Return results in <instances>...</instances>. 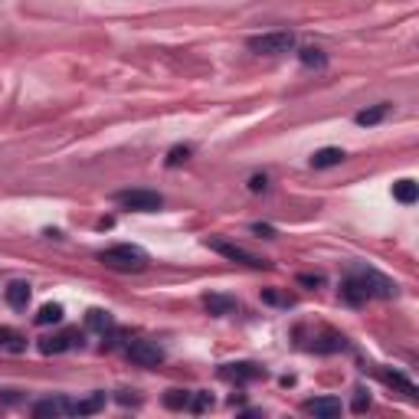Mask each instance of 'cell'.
<instances>
[{
    "label": "cell",
    "instance_id": "d4e9b609",
    "mask_svg": "<svg viewBox=\"0 0 419 419\" xmlns=\"http://www.w3.org/2000/svg\"><path fill=\"white\" fill-rule=\"evenodd\" d=\"M262 302H268V305H282V308H292V298L288 295H278V292H262Z\"/></svg>",
    "mask_w": 419,
    "mask_h": 419
},
{
    "label": "cell",
    "instance_id": "7402d4cb",
    "mask_svg": "<svg viewBox=\"0 0 419 419\" xmlns=\"http://www.w3.org/2000/svg\"><path fill=\"white\" fill-rule=\"evenodd\" d=\"M384 380H386V384H390V386H400V390L406 393L410 400H413V396H416V386H413V384H410V380H406V377H403V374H396V370H393V374H390V370H384Z\"/></svg>",
    "mask_w": 419,
    "mask_h": 419
},
{
    "label": "cell",
    "instance_id": "9a60e30c",
    "mask_svg": "<svg viewBox=\"0 0 419 419\" xmlns=\"http://www.w3.org/2000/svg\"><path fill=\"white\" fill-rule=\"evenodd\" d=\"M203 305L210 308V314H232L240 308L236 298H230V295H203Z\"/></svg>",
    "mask_w": 419,
    "mask_h": 419
},
{
    "label": "cell",
    "instance_id": "ffe728a7",
    "mask_svg": "<svg viewBox=\"0 0 419 419\" xmlns=\"http://www.w3.org/2000/svg\"><path fill=\"white\" fill-rule=\"evenodd\" d=\"M298 59H302L305 66H318V69L328 66V56H324L318 46H302V49H298Z\"/></svg>",
    "mask_w": 419,
    "mask_h": 419
},
{
    "label": "cell",
    "instance_id": "52a82bcc",
    "mask_svg": "<svg viewBox=\"0 0 419 419\" xmlns=\"http://www.w3.org/2000/svg\"><path fill=\"white\" fill-rule=\"evenodd\" d=\"M125 357L131 360L134 367H144V370H154V367L164 364V350L154 344V341H144V338H134L128 341Z\"/></svg>",
    "mask_w": 419,
    "mask_h": 419
},
{
    "label": "cell",
    "instance_id": "8992f818",
    "mask_svg": "<svg viewBox=\"0 0 419 419\" xmlns=\"http://www.w3.org/2000/svg\"><path fill=\"white\" fill-rule=\"evenodd\" d=\"M115 203L131 213H158L164 206V196L158 190H122L115 194Z\"/></svg>",
    "mask_w": 419,
    "mask_h": 419
},
{
    "label": "cell",
    "instance_id": "6da1fadb",
    "mask_svg": "<svg viewBox=\"0 0 419 419\" xmlns=\"http://www.w3.org/2000/svg\"><path fill=\"white\" fill-rule=\"evenodd\" d=\"M341 302L357 308L364 305L367 298H393L396 295V285H393L386 276H380L377 268H364V266H354L350 276L341 278Z\"/></svg>",
    "mask_w": 419,
    "mask_h": 419
},
{
    "label": "cell",
    "instance_id": "4316f807",
    "mask_svg": "<svg viewBox=\"0 0 419 419\" xmlns=\"http://www.w3.org/2000/svg\"><path fill=\"white\" fill-rule=\"evenodd\" d=\"M298 282H302V285H324V276H312V272H305V276H298Z\"/></svg>",
    "mask_w": 419,
    "mask_h": 419
},
{
    "label": "cell",
    "instance_id": "f1b7e54d",
    "mask_svg": "<svg viewBox=\"0 0 419 419\" xmlns=\"http://www.w3.org/2000/svg\"><path fill=\"white\" fill-rule=\"evenodd\" d=\"M367 406H370V396H364V390H357V400H354V410L364 413Z\"/></svg>",
    "mask_w": 419,
    "mask_h": 419
},
{
    "label": "cell",
    "instance_id": "277c9868",
    "mask_svg": "<svg viewBox=\"0 0 419 419\" xmlns=\"http://www.w3.org/2000/svg\"><path fill=\"white\" fill-rule=\"evenodd\" d=\"M246 46H249L252 53H259V56H285V53H292L298 43H295V36L288 33V30H272V33L249 36Z\"/></svg>",
    "mask_w": 419,
    "mask_h": 419
},
{
    "label": "cell",
    "instance_id": "8fae6325",
    "mask_svg": "<svg viewBox=\"0 0 419 419\" xmlns=\"http://www.w3.org/2000/svg\"><path fill=\"white\" fill-rule=\"evenodd\" d=\"M30 298H33V288H30V282H10V285L4 288V302H7L13 312H27Z\"/></svg>",
    "mask_w": 419,
    "mask_h": 419
},
{
    "label": "cell",
    "instance_id": "44dd1931",
    "mask_svg": "<svg viewBox=\"0 0 419 419\" xmlns=\"http://www.w3.org/2000/svg\"><path fill=\"white\" fill-rule=\"evenodd\" d=\"M190 396H194V390H167L164 406H170V410H190Z\"/></svg>",
    "mask_w": 419,
    "mask_h": 419
},
{
    "label": "cell",
    "instance_id": "cb8c5ba5",
    "mask_svg": "<svg viewBox=\"0 0 419 419\" xmlns=\"http://www.w3.org/2000/svg\"><path fill=\"white\" fill-rule=\"evenodd\" d=\"M190 154H194V148H190V144H177V148H170V151H167V161H164V164H167V167H180V164L187 161Z\"/></svg>",
    "mask_w": 419,
    "mask_h": 419
},
{
    "label": "cell",
    "instance_id": "5b68a950",
    "mask_svg": "<svg viewBox=\"0 0 419 419\" xmlns=\"http://www.w3.org/2000/svg\"><path fill=\"white\" fill-rule=\"evenodd\" d=\"M206 249L216 252V256H223V259H230V262H236V266L268 268V259L256 256V252H249L246 246H236V242H230V240H206Z\"/></svg>",
    "mask_w": 419,
    "mask_h": 419
},
{
    "label": "cell",
    "instance_id": "4fadbf2b",
    "mask_svg": "<svg viewBox=\"0 0 419 419\" xmlns=\"http://www.w3.org/2000/svg\"><path fill=\"white\" fill-rule=\"evenodd\" d=\"M0 350H7V354H23L27 350V334H20L17 328H0Z\"/></svg>",
    "mask_w": 419,
    "mask_h": 419
},
{
    "label": "cell",
    "instance_id": "2e32d148",
    "mask_svg": "<svg viewBox=\"0 0 419 419\" xmlns=\"http://www.w3.org/2000/svg\"><path fill=\"white\" fill-rule=\"evenodd\" d=\"M386 112H390V105H374V108H364V112H357L354 122L360 128H370V125H380L386 118Z\"/></svg>",
    "mask_w": 419,
    "mask_h": 419
},
{
    "label": "cell",
    "instance_id": "3957f363",
    "mask_svg": "<svg viewBox=\"0 0 419 419\" xmlns=\"http://www.w3.org/2000/svg\"><path fill=\"white\" fill-rule=\"evenodd\" d=\"M98 262L112 272H122V276H134V272H144L148 268V252L141 246H131V242H118V246H108V249L98 252Z\"/></svg>",
    "mask_w": 419,
    "mask_h": 419
},
{
    "label": "cell",
    "instance_id": "7a4b0ae2",
    "mask_svg": "<svg viewBox=\"0 0 419 419\" xmlns=\"http://www.w3.org/2000/svg\"><path fill=\"white\" fill-rule=\"evenodd\" d=\"M98 410H105V393H92L85 400L49 396V400L33 403V416H92Z\"/></svg>",
    "mask_w": 419,
    "mask_h": 419
},
{
    "label": "cell",
    "instance_id": "5bb4252c",
    "mask_svg": "<svg viewBox=\"0 0 419 419\" xmlns=\"http://www.w3.org/2000/svg\"><path fill=\"white\" fill-rule=\"evenodd\" d=\"M348 154L341 151V148H321V151L312 154V167L314 170H328V167H338L341 161H344Z\"/></svg>",
    "mask_w": 419,
    "mask_h": 419
},
{
    "label": "cell",
    "instance_id": "603a6c76",
    "mask_svg": "<svg viewBox=\"0 0 419 419\" xmlns=\"http://www.w3.org/2000/svg\"><path fill=\"white\" fill-rule=\"evenodd\" d=\"M206 410H213V396H210V393H203V390H194L187 413H206Z\"/></svg>",
    "mask_w": 419,
    "mask_h": 419
},
{
    "label": "cell",
    "instance_id": "9c48e42d",
    "mask_svg": "<svg viewBox=\"0 0 419 419\" xmlns=\"http://www.w3.org/2000/svg\"><path fill=\"white\" fill-rule=\"evenodd\" d=\"M79 344H82L79 331H59V334H49V338L40 341V350L43 354H66V350L79 348Z\"/></svg>",
    "mask_w": 419,
    "mask_h": 419
},
{
    "label": "cell",
    "instance_id": "ac0fdd59",
    "mask_svg": "<svg viewBox=\"0 0 419 419\" xmlns=\"http://www.w3.org/2000/svg\"><path fill=\"white\" fill-rule=\"evenodd\" d=\"M85 324H89L92 331H98V334H105V331H115V321H112V314L102 312V308H92V312L85 314Z\"/></svg>",
    "mask_w": 419,
    "mask_h": 419
},
{
    "label": "cell",
    "instance_id": "484cf974",
    "mask_svg": "<svg viewBox=\"0 0 419 419\" xmlns=\"http://www.w3.org/2000/svg\"><path fill=\"white\" fill-rule=\"evenodd\" d=\"M266 187H268L266 174H256V177H249V190H252V194H259V190H266Z\"/></svg>",
    "mask_w": 419,
    "mask_h": 419
},
{
    "label": "cell",
    "instance_id": "e0dca14e",
    "mask_svg": "<svg viewBox=\"0 0 419 419\" xmlns=\"http://www.w3.org/2000/svg\"><path fill=\"white\" fill-rule=\"evenodd\" d=\"M393 200H400L403 206H413L416 203V180H396L393 184Z\"/></svg>",
    "mask_w": 419,
    "mask_h": 419
},
{
    "label": "cell",
    "instance_id": "30bf717a",
    "mask_svg": "<svg viewBox=\"0 0 419 419\" xmlns=\"http://www.w3.org/2000/svg\"><path fill=\"white\" fill-rule=\"evenodd\" d=\"M341 400L338 396H314V400H305L302 403V413H308V416H318V419H334L341 416Z\"/></svg>",
    "mask_w": 419,
    "mask_h": 419
},
{
    "label": "cell",
    "instance_id": "d6986e66",
    "mask_svg": "<svg viewBox=\"0 0 419 419\" xmlns=\"http://www.w3.org/2000/svg\"><path fill=\"white\" fill-rule=\"evenodd\" d=\"M63 321V305H43V308H40V312H36V324H40V328H46V324H59Z\"/></svg>",
    "mask_w": 419,
    "mask_h": 419
},
{
    "label": "cell",
    "instance_id": "ba28073f",
    "mask_svg": "<svg viewBox=\"0 0 419 419\" xmlns=\"http://www.w3.org/2000/svg\"><path fill=\"white\" fill-rule=\"evenodd\" d=\"M220 377L223 380H230V384H256V380H262L266 377V370L259 364H252V360H236V364H223L220 367Z\"/></svg>",
    "mask_w": 419,
    "mask_h": 419
},
{
    "label": "cell",
    "instance_id": "83f0119b",
    "mask_svg": "<svg viewBox=\"0 0 419 419\" xmlns=\"http://www.w3.org/2000/svg\"><path fill=\"white\" fill-rule=\"evenodd\" d=\"M252 232H259V236H266V240H272V236H276V230H272L268 223H252Z\"/></svg>",
    "mask_w": 419,
    "mask_h": 419
},
{
    "label": "cell",
    "instance_id": "7c38bea8",
    "mask_svg": "<svg viewBox=\"0 0 419 419\" xmlns=\"http://www.w3.org/2000/svg\"><path fill=\"white\" fill-rule=\"evenodd\" d=\"M344 348H348V338L338 334V331H321L312 344L314 354H338V350H344Z\"/></svg>",
    "mask_w": 419,
    "mask_h": 419
}]
</instances>
